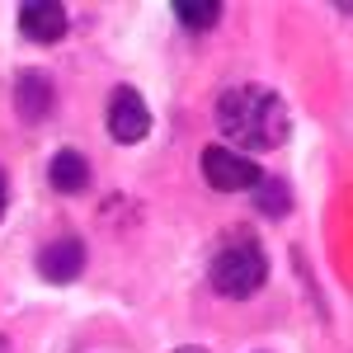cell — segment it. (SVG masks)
Wrapping results in <instances>:
<instances>
[{
    "label": "cell",
    "instance_id": "obj_1",
    "mask_svg": "<svg viewBox=\"0 0 353 353\" xmlns=\"http://www.w3.org/2000/svg\"><path fill=\"white\" fill-rule=\"evenodd\" d=\"M221 128V146L241 151V156H269L278 151L288 137H292V113L283 104V94L273 85H226L217 94V109H212Z\"/></svg>",
    "mask_w": 353,
    "mask_h": 353
},
{
    "label": "cell",
    "instance_id": "obj_2",
    "mask_svg": "<svg viewBox=\"0 0 353 353\" xmlns=\"http://www.w3.org/2000/svg\"><path fill=\"white\" fill-rule=\"evenodd\" d=\"M208 283L226 301L259 297L269 288V250H264V241L254 231H245V226L221 236V245L212 250V264H208Z\"/></svg>",
    "mask_w": 353,
    "mask_h": 353
},
{
    "label": "cell",
    "instance_id": "obj_3",
    "mask_svg": "<svg viewBox=\"0 0 353 353\" xmlns=\"http://www.w3.org/2000/svg\"><path fill=\"white\" fill-rule=\"evenodd\" d=\"M198 170H203L208 189H217V193H250L264 179V165H254L250 156L221 146V141H212V146L198 151Z\"/></svg>",
    "mask_w": 353,
    "mask_h": 353
},
{
    "label": "cell",
    "instance_id": "obj_4",
    "mask_svg": "<svg viewBox=\"0 0 353 353\" xmlns=\"http://www.w3.org/2000/svg\"><path fill=\"white\" fill-rule=\"evenodd\" d=\"M104 132L118 146H137L151 137V104L141 99L137 85H113L109 104H104Z\"/></svg>",
    "mask_w": 353,
    "mask_h": 353
},
{
    "label": "cell",
    "instance_id": "obj_5",
    "mask_svg": "<svg viewBox=\"0 0 353 353\" xmlns=\"http://www.w3.org/2000/svg\"><path fill=\"white\" fill-rule=\"evenodd\" d=\"M10 104H14V118L28 123V128H38V123H48L57 109V81L52 71H43V66H24L14 85H10Z\"/></svg>",
    "mask_w": 353,
    "mask_h": 353
},
{
    "label": "cell",
    "instance_id": "obj_6",
    "mask_svg": "<svg viewBox=\"0 0 353 353\" xmlns=\"http://www.w3.org/2000/svg\"><path fill=\"white\" fill-rule=\"evenodd\" d=\"M85 259H90V250H85L81 236H57V241H48L33 254V269H38L43 283H52V288H71L85 273Z\"/></svg>",
    "mask_w": 353,
    "mask_h": 353
},
{
    "label": "cell",
    "instance_id": "obj_7",
    "mask_svg": "<svg viewBox=\"0 0 353 353\" xmlns=\"http://www.w3.org/2000/svg\"><path fill=\"white\" fill-rule=\"evenodd\" d=\"M14 19H19V33L38 48H52L71 33V10L61 0H24Z\"/></svg>",
    "mask_w": 353,
    "mask_h": 353
},
{
    "label": "cell",
    "instance_id": "obj_8",
    "mask_svg": "<svg viewBox=\"0 0 353 353\" xmlns=\"http://www.w3.org/2000/svg\"><path fill=\"white\" fill-rule=\"evenodd\" d=\"M48 189L61 193V198H76V193L90 189V161H85V151L61 146V151L48 156Z\"/></svg>",
    "mask_w": 353,
    "mask_h": 353
},
{
    "label": "cell",
    "instance_id": "obj_9",
    "mask_svg": "<svg viewBox=\"0 0 353 353\" xmlns=\"http://www.w3.org/2000/svg\"><path fill=\"white\" fill-rule=\"evenodd\" d=\"M254 208H259V217L269 221H283L288 212H292V184L288 179H278V174H264L259 184H254Z\"/></svg>",
    "mask_w": 353,
    "mask_h": 353
},
{
    "label": "cell",
    "instance_id": "obj_10",
    "mask_svg": "<svg viewBox=\"0 0 353 353\" xmlns=\"http://www.w3.org/2000/svg\"><path fill=\"white\" fill-rule=\"evenodd\" d=\"M174 14H179V24H184V28L203 33V28L217 24L226 10H221V0H174Z\"/></svg>",
    "mask_w": 353,
    "mask_h": 353
},
{
    "label": "cell",
    "instance_id": "obj_11",
    "mask_svg": "<svg viewBox=\"0 0 353 353\" xmlns=\"http://www.w3.org/2000/svg\"><path fill=\"white\" fill-rule=\"evenodd\" d=\"M10 212V179H5V170H0V221Z\"/></svg>",
    "mask_w": 353,
    "mask_h": 353
},
{
    "label": "cell",
    "instance_id": "obj_12",
    "mask_svg": "<svg viewBox=\"0 0 353 353\" xmlns=\"http://www.w3.org/2000/svg\"><path fill=\"white\" fill-rule=\"evenodd\" d=\"M174 353H208V349H198V344H184V349H174Z\"/></svg>",
    "mask_w": 353,
    "mask_h": 353
},
{
    "label": "cell",
    "instance_id": "obj_13",
    "mask_svg": "<svg viewBox=\"0 0 353 353\" xmlns=\"http://www.w3.org/2000/svg\"><path fill=\"white\" fill-rule=\"evenodd\" d=\"M0 353H10V339H5V334H0Z\"/></svg>",
    "mask_w": 353,
    "mask_h": 353
}]
</instances>
